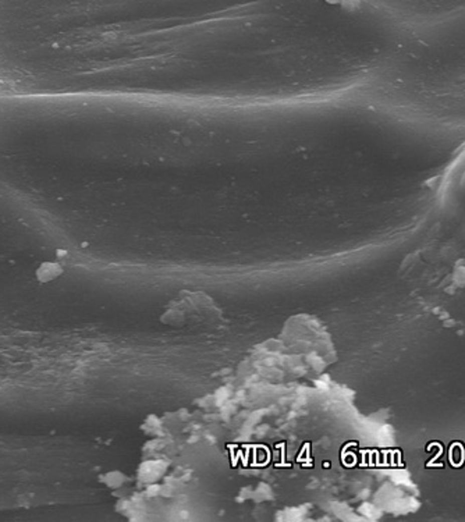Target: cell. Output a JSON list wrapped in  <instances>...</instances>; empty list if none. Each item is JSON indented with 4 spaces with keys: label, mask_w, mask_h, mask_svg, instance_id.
<instances>
[{
    "label": "cell",
    "mask_w": 465,
    "mask_h": 522,
    "mask_svg": "<svg viewBox=\"0 0 465 522\" xmlns=\"http://www.w3.org/2000/svg\"><path fill=\"white\" fill-rule=\"evenodd\" d=\"M223 312L215 299L202 291L183 290L165 306L161 322L172 327L211 326L222 319Z\"/></svg>",
    "instance_id": "6da1fadb"
}]
</instances>
